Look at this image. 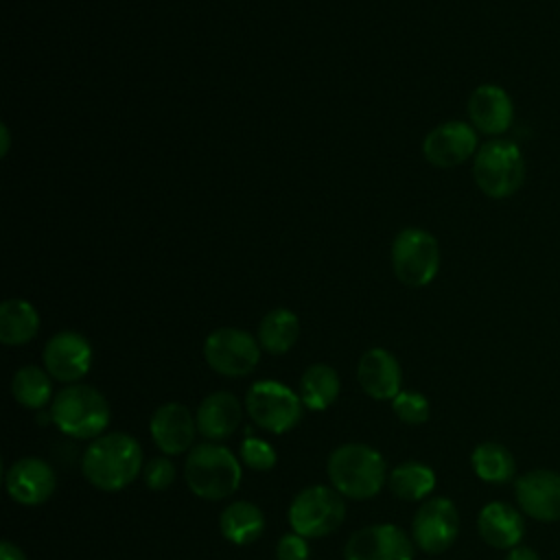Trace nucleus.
Listing matches in <instances>:
<instances>
[{"instance_id": "obj_1", "label": "nucleus", "mask_w": 560, "mask_h": 560, "mask_svg": "<svg viewBox=\"0 0 560 560\" xmlns=\"http://www.w3.org/2000/svg\"><path fill=\"white\" fill-rule=\"evenodd\" d=\"M142 448L129 433H105L94 438L83 457L81 470L85 479L105 492L127 488L140 475Z\"/></svg>"}, {"instance_id": "obj_20", "label": "nucleus", "mask_w": 560, "mask_h": 560, "mask_svg": "<svg viewBox=\"0 0 560 560\" xmlns=\"http://www.w3.org/2000/svg\"><path fill=\"white\" fill-rule=\"evenodd\" d=\"M243 418V407L238 398L230 392H212L208 394L195 413L197 431L210 442L225 440L236 431Z\"/></svg>"}, {"instance_id": "obj_31", "label": "nucleus", "mask_w": 560, "mask_h": 560, "mask_svg": "<svg viewBox=\"0 0 560 560\" xmlns=\"http://www.w3.org/2000/svg\"><path fill=\"white\" fill-rule=\"evenodd\" d=\"M308 542L304 536L291 532L284 534L276 545V558L278 560H308Z\"/></svg>"}, {"instance_id": "obj_12", "label": "nucleus", "mask_w": 560, "mask_h": 560, "mask_svg": "<svg viewBox=\"0 0 560 560\" xmlns=\"http://www.w3.org/2000/svg\"><path fill=\"white\" fill-rule=\"evenodd\" d=\"M343 560H413V540L398 525H368L350 536Z\"/></svg>"}, {"instance_id": "obj_10", "label": "nucleus", "mask_w": 560, "mask_h": 560, "mask_svg": "<svg viewBox=\"0 0 560 560\" xmlns=\"http://www.w3.org/2000/svg\"><path fill=\"white\" fill-rule=\"evenodd\" d=\"M459 534V512L446 497L424 501L411 521V540L424 553L446 551Z\"/></svg>"}, {"instance_id": "obj_14", "label": "nucleus", "mask_w": 560, "mask_h": 560, "mask_svg": "<svg viewBox=\"0 0 560 560\" xmlns=\"http://www.w3.org/2000/svg\"><path fill=\"white\" fill-rule=\"evenodd\" d=\"M44 368L61 383L81 381L92 368V346L77 330H61L52 335L44 346Z\"/></svg>"}, {"instance_id": "obj_11", "label": "nucleus", "mask_w": 560, "mask_h": 560, "mask_svg": "<svg viewBox=\"0 0 560 560\" xmlns=\"http://www.w3.org/2000/svg\"><path fill=\"white\" fill-rule=\"evenodd\" d=\"M516 505L538 523L560 521V472L534 468L514 479Z\"/></svg>"}, {"instance_id": "obj_5", "label": "nucleus", "mask_w": 560, "mask_h": 560, "mask_svg": "<svg viewBox=\"0 0 560 560\" xmlns=\"http://www.w3.org/2000/svg\"><path fill=\"white\" fill-rule=\"evenodd\" d=\"M472 177L486 197H512L525 182V158L521 147L505 138L488 140L475 153Z\"/></svg>"}, {"instance_id": "obj_23", "label": "nucleus", "mask_w": 560, "mask_h": 560, "mask_svg": "<svg viewBox=\"0 0 560 560\" xmlns=\"http://www.w3.org/2000/svg\"><path fill=\"white\" fill-rule=\"evenodd\" d=\"M475 475L486 483H508L516 479V459L512 451L499 442H481L470 453Z\"/></svg>"}, {"instance_id": "obj_32", "label": "nucleus", "mask_w": 560, "mask_h": 560, "mask_svg": "<svg viewBox=\"0 0 560 560\" xmlns=\"http://www.w3.org/2000/svg\"><path fill=\"white\" fill-rule=\"evenodd\" d=\"M505 560H540V556H538V551L536 549H532L529 545H516V547H512L510 551H508V556H505Z\"/></svg>"}, {"instance_id": "obj_19", "label": "nucleus", "mask_w": 560, "mask_h": 560, "mask_svg": "<svg viewBox=\"0 0 560 560\" xmlns=\"http://www.w3.org/2000/svg\"><path fill=\"white\" fill-rule=\"evenodd\" d=\"M477 532L486 545L510 551L525 536L523 512L505 501H490L479 510Z\"/></svg>"}, {"instance_id": "obj_25", "label": "nucleus", "mask_w": 560, "mask_h": 560, "mask_svg": "<svg viewBox=\"0 0 560 560\" xmlns=\"http://www.w3.org/2000/svg\"><path fill=\"white\" fill-rule=\"evenodd\" d=\"M339 374L326 363H313L300 378L302 405L313 411L328 409L339 396Z\"/></svg>"}, {"instance_id": "obj_4", "label": "nucleus", "mask_w": 560, "mask_h": 560, "mask_svg": "<svg viewBox=\"0 0 560 560\" xmlns=\"http://www.w3.org/2000/svg\"><path fill=\"white\" fill-rule=\"evenodd\" d=\"M184 477L192 494L206 501H221L236 492L243 470L238 459L225 446L203 442L188 451Z\"/></svg>"}, {"instance_id": "obj_24", "label": "nucleus", "mask_w": 560, "mask_h": 560, "mask_svg": "<svg viewBox=\"0 0 560 560\" xmlns=\"http://www.w3.org/2000/svg\"><path fill=\"white\" fill-rule=\"evenodd\" d=\"M300 337V319L289 308L269 311L258 326V343L269 354L289 352Z\"/></svg>"}, {"instance_id": "obj_16", "label": "nucleus", "mask_w": 560, "mask_h": 560, "mask_svg": "<svg viewBox=\"0 0 560 560\" xmlns=\"http://www.w3.org/2000/svg\"><path fill=\"white\" fill-rule=\"evenodd\" d=\"M466 109L470 125L483 136L499 138L514 122V103L510 94L494 83H483L475 88L468 96Z\"/></svg>"}, {"instance_id": "obj_29", "label": "nucleus", "mask_w": 560, "mask_h": 560, "mask_svg": "<svg viewBox=\"0 0 560 560\" xmlns=\"http://www.w3.org/2000/svg\"><path fill=\"white\" fill-rule=\"evenodd\" d=\"M241 459L247 468L265 472V470H271L276 466L278 455H276V448L269 442H265L260 438H245L241 442Z\"/></svg>"}, {"instance_id": "obj_15", "label": "nucleus", "mask_w": 560, "mask_h": 560, "mask_svg": "<svg viewBox=\"0 0 560 560\" xmlns=\"http://www.w3.org/2000/svg\"><path fill=\"white\" fill-rule=\"evenodd\" d=\"M4 486L15 503L39 505L52 497L57 477L48 462L39 457H22L7 468Z\"/></svg>"}, {"instance_id": "obj_8", "label": "nucleus", "mask_w": 560, "mask_h": 560, "mask_svg": "<svg viewBox=\"0 0 560 560\" xmlns=\"http://www.w3.org/2000/svg\"><path fill=\"white\" fill-rule=\"evenodd\" d=\"M247 416L269 433H287L302 418V398L280 381H258L245 396Z\"/></svg>"}, {"instance_id": "obj_17", "label": "nucleus", "mask_w": 560, "mask_h": 560, "mask_svg": "<svg viewBox=\"0 0 560 560\" xmlns=\"http://www.w3.org/2000/svg\"><path fill=\"white\" fill-rule=\"evenodd\" d=\"M151 438L164 455H182L192 448L197 420L182 402H166L158 407L149 422Z\"/></svg>"}, {"instance_id": "obj_9", "label": "nucleus", "mask_w": 560, "mask_h": 560, "mask_svg": "<svg viewBox=\"0 0 560 560\" xmlns=\"http://www.w3.org/2000/svg\"><path fill=\"white\" fill-rule=\"evenodd\" d=\"M203 359L223 376H247L260 361V343L241 328L223 326L206 337Z\"/></svg>"}, {"instance_id": "obj_13", "label": "nucleus", "mask_w": 560, "mask_h": 560, "mask_svg": "<svg viewBox=\"0 0 560 560\" xmlns=\"http://www.w3.org/2000/svg\"><path fill=\"white\" fill-rule=\"evenodd\" d=\"M479 149L477 129L464 120H446L433 127L422 140V153L438 168H453L472 158Z\"/></svg>"}, {"instance_id": "obj_30", "label": "nucleus", "mask_w": 560, "mask_h": 560, "mask_svg": "<svg viewBox=\"0 0 560 560\" xmlns=\"http://www.w3.org/2000/svg\"><path fill=\"white\" fill-rule=\"evenodd\" d=\"M142 479H144L147 488L162 492L175 481V464L171 462L168 455H158L147 462V466L142 470Z\"/></svg>"}, {"instance_id": "obj_33", "label": "nucleus", "mask_w": 560, "mask_h": 560, "mask_svg": "<svg viewBox=\"0 0 560 560\" xmlns=\"http://www.w3.org/2000/svg\"><path fill=\"white\" fill-rule=\"evenodd\" d=\"M0 560H26V556H24V551L15 542L2 540V545H0Z\"/></svg>"}, {"instance_id": "obj_22", "label": "nucleus", "mask_w": 560, "mask_h": 560, "mask_svg": "<svg viewBox=\"0 0 560 560\" xmlns=\"http://www.w3.org/2000/svg\"><path fill=\"white\" fill-rule=\"evenodd\" d=\"M39 330V315L26 300H4L0 306V341L4 346L28 343Z\"/></svg>"}, {"instance_id": "obj_2", "label": "nucleus", "mask_w": 560, "mask_h": 560, "mask_svg": "<svg viewBox=\"0 0 560 560\" xmlns=\"http://www.w3.org/2000/svg\"><path fill=\"white\" fill-rule=\"evenodd\" d=\"M326 472L341 497L363 501L381 492L385 483V459L368 444H341L328 455Z\"/></svg>"}, {"instance_id": "obj_21", "label": "nucleus", "mask_w": 560, "mask_h": 560, "mask_svg": "<svg viewBox=\"0 0 560 560\" xmlns=\"http://www.w3.org/2000/svg\"><path fill=\"white\" fill-rule=\"evenodd\" d=\"M219 529L232 545H249L265 532V514L252 501H234L219 516Z\"/></svg>"}, {"instance_id": "obj_27", "label": "nucleus", "mask_w": 560, "mask_h": 560, "mask_svg": "<svg viewBox=\"0 0 560 560\" xmlns=\"http://www.w3.org/2000/svg\"><path fill=\"white\" fill-rule=\"evenodd\" d=\"M50 378L52 376L46 370L37 365H24L11 378V394L26 409H42L52 398Z\"/></svg>"}, {"instance_id": "obj_7", "label": "nucleus", "mask_w": 560, "mask_h": 560, "mask_svg": "<svg viewBox=\"0 0 560 560\" xmlns=\"http://www.w3.org/2000/svg\"><path fill=\"white\" fill-rule=\"evenodd\" d=\"M392 267L407 287H427L440 269V245L435 236L420 228H405L392 243Z\"/></svg>"}, {"instance_id": "obj_18", "label": "nucleus", "mask_w": 560, "mask_h": 560, "mask_svg": "<svg viewBox=\"0 0 560 560\" xmlns=\"http://www.w3.org/2000/svg\"><path fill=\"white\" fill-rule=\"evenodd\" d=\"M361 389L376 400H394L402 389V374L396 357L385 348H372L361 354L357 365Z\"/></svg>"}, {"instance_id": "obj_26", "label": "nucleus", "mask_w": 560, "mask_h": 560, "mask_svg": "<svg viewBox=\"0 0 560 560\" xmlns=\"http://www.w3.org/2000/svg\"><path fill=\"white\" fill-rule=\"evenodd\" d=\"M387 486L402 501H420L433 492L435 472L427 464L405 462L387 475Z\"/></svg>"}, {"instance_id": "obj_28", "label": "nucleus", "mask_w": 560, "mask_h": 560, "mask_svg": "<svg viewBox=\"0 0 560 560\" xmlns=\"http://www.w3.org/2000/svg\"><path fill=\"white\" fill-rule=\"evenodd\" d=\"M392 409L405 424H422L429 420V400L420 392H400L392 400Z\"/></svg>"}, {"instance_id": "obj_6", "label": "nucleus", "mask_w": 560, "mask_h": 560, "mask_svg": "<svg viewBox=\"0 0 560 560\" xmlns=\"http://www.w3.org/2000/svg\"><path fill=\"white\" fill-rule=\"evenodd\" d=\"M346 518L343 497L332 486H308L291 501L289 525L304 538H322L341 527Z\"/></svg>"}, {"instance_id": "obj_3", "label": "nucleus", "mask_w": 560, "mask_h": 560, "mask_svg": "<svg viewBox=\"0 0 560 560\" xmlns=\"http://www.w3.org/2000/svg\"><path fill=\"white\" fill-rule=\"evenodd\" d=\"M50 420L70 438L94 440L109 424V405L96 387L72 383L55 394Z\"/></svg>"}]
</instances>
